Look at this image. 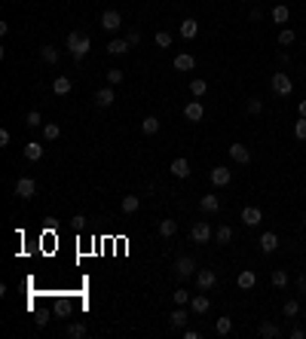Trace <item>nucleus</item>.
Segmentation results:
<instances>
[{
    "label": "nucleus",
    "mask_w": 306,
    "mask_h": 339,
    "mask_svg": "<svg viewBox=\"0 0 306 339\" xmlns=\"http://www.w3.org/2000/svg\"><path fill=\"white\" fill-rule=\"evenodd\" d=\"M92 49V40H89V34H83V31H70L67 34V52L80 61V58H86V52Z\"/></svg>",
    "instance_id": "1"
},
{
    "label": "nucleus",
    "mask_w": 306,
    "mask_h": 339,
    "mask_svg": "<svg viewBox=\"0 0 306 339\" xmlns=\"http://www.w3.org/2000/svg\"><path fill=\"white\" fill-rule=\"evenodd\" d=\"M270 89H273V95H279V98H288V95L294 92V80H291L285 70H279V73H273V80H270Z\"/></svg>",
    "instance_id": "2"
},
{
    "label": "nucleus",
    "mask_w": 306,
    "mask_h": 339,
    "mask_svg": "<svg viewBox=\"0 0 306 339\" xmlns=\"http://www.w3.org/2000/svg\"><path fill=\"white\" fill-rule=\"evenodd\" d=\"M190 239H193L196 245H208V242L215 239V232H211V226H208L205 220H199V223L190 226Z\"/></svg>",
    "instance_id": "3"
},
{
    "label": "nucleus",
    "mask_w": 306,
    "mask_h": 339,
    "mask_svg": "<svg viewBox=\"0 0 306 339\" xmlns=\"http://www.w3.org/2000/svg\"><path fill=\"white\" fill-rule=\"evenodd\" d=\"M101 28H104L107 34H116V31L123 28V15H120L116 9H104V12H101Z\"/></svg>",
    "instance_id": "4"
},
{
    "label": "nucleus",
    "mask_w": 306,
    "mask_h": 339,
    "mask_svg": "<svg viewBox=\"0 0 306 339\" xmlns=\"http://www.w3.org/2000/svg\"><path fill=\"white\" fill-rule=\"evenodd\" d=\"M12 190H15L18 199H34V196H37V180H34V177H18Z\"/></svg>",
    "instance_id": "5"
},
{
    "label": "nucleus",
    "mask_w": 306,
    "mask_h": 339,
    "mask_svg": "<svg viewBox=\"0 0 306 339\" xmlns=\"http://www.w3.org/2000/svg\"><path fill=\"white\" fill-rule=\"evenodd\" d=\"M193 272H196L193 257H178V260H175V275H178V278H190Z\"/></svg>",
    "instance_id": "6"
},
{
    "label": "nucleus",
    "mask_w": 306,
    "mask_h": 339,
    "mask_svg": "<svg viewBox=\"0 0 306 339\" xmlns=\"http://www.w3.org/2000/svg\"><path fill=\"white\" fill-rule=\"evenodd\" d=\"M215 284H218L215 269H199V272H196V288H199V291H211Z\"/></svg>",
    "instance_id": "7"
},
{
    "label": "nucleus",
    "mask_w": 306,
    "mask_h": 339,
    "mask_svg": "<svg viewBox=\"0 0 306 339\" xmlns=\"http://www.w3.org/2000/svg\"><path fill=\"white\" fill-rule=\"evenodd\" d=\"M92 101H95L98 107H110V104L116 101V92H113V86H104V89H98V92L92 95Z\"/></svg>",
    "instance_id": "8"
},
{
    "label": "nucleus",
    "mask_w": 306,
    "mask_h": 339,
    "mask_svg": "<svg viewBox=\"0 0 306 339\" xmlns=\"http://www.w3.org/2000/svg\"><path fill=\"white\" fill-rule=\"evenodd\" d=\"M202 116H205V107H202L199 101H187V107H184V119H187V122H202Z\"/></svg>",
    "instance_id": "9"
},
{
    "label": "nucleus",
    "mask_w": 306,
    "mask_h": 339,
    "mask_svg": "<svg viewBox=\"0 0 306 339\" xmlns=\"http://www.w3.org/2000/svg\"><path fill=\"white\" fill-rule=\"evenodd\" d=\"M227 153H230V159H233V162H239V165H248V162H251V150H248L245 144H233Z\"/></svg>",
    "instance_id": "10"
},
{
    "label": "nucleus",
    "mask_w": 306,
    "mask_h": 339,
    "mask_svg": "<svg viewBox=\"0 0 306 339\" xmlns=\"http://www.w3.org/2000/svg\"><path fill=\"white\" fill-rule=\"evenodd\" d=\"M208 177H211V184H215V187H227V184L233 180V174H230V168H227V165H215Z\"/></svg>",
    "instance_id": "11"
},
{
    "label": "nucleus",
    "mask_w": 306,
    "mask_h": 339,
    "mask_svg": "<svg viewBox=\"0 0 306 339\" xmlns=\"http://www.w3.org/2000/svg\"><path fill=\"white\" fill-rule=\"evenodd\" d=\"M196 67V58L190 55V52H181V55H175V70H181V73H190Z\"/></svg>",
    "instance_id": "12"
},
{
    "label": "nucleus",
    "mask_w": 306,
    "mask_h": 339,
    "mask_svg": "<svg viewBox=\"0 0 306 339\" xmlns=\"http://www.w3.org/2000/svg\"><path fill=\"white\" fill-rule=\"evenodd\" d=\"M129 49H132V46H129V40H126V37H123V40H120V37H113V40L107 43V49H104V52H107V55H126Z\"/></svg>",
    "instance_id": "13"
},
{
    "label": "nucleus",
    "mask_w": 306,
    "mask_h": 339,
    "mask_svg": "<svg viewBox=\"0 0 306 339\" xmlns=\"http://www.w3.org/2000/svg\"><path fill=\"white\" fill-rule=\"evenodd\" d=\"M261 220H264V211H261V208H254V205H248V208L242 211V223H245V226H257Z\"/></svg>",
    "instance_id": "14"
},
{
    "label": "nucleus",
    "mask_w": 306,
    "mask_h": 339,
    "mask_svg": "<svg viewBox=\"0 0 306 339\" xmlns=\"http://www.w3.org/2000/svg\"><path fill=\"white\" fill-rule=\"evenodd\" d=\"M257 245H261L264 254H273V251H279V236H276V232H264Z\"/></svg>",
    "instance_id": "15"
},
{
    "label": "nucleus",
    "mask_w": 306,
    "mask_h": 339,
    "mask_svg": "<svg viewBox=\"0 0 306 339\" xmlns=\"http://www.w3.org/2000/svg\"><path fill=\"white\" fill-rule=\"evenodd\" d=\"M178 31H181V37H184V40H193V37L199 34V21H196V18H184Z\"/></svg>",
    "instance_id": "16"
},
{
    "label": "nucleus",
    "mask_w": 306,
    "mask_h": 339,
    "mask_svg": "<svg viewBox=\"0 0 306 339\" xmlns=\"http://www.w3.org/2000/svg\"><path fill=\"white\" fill-rule=\"evenodd\" d=\"M199 208H202L205 214H215V211H221V199H218L215 193H208V196L199 199Z\"/></svg>",
    "instance_id": "17"
},
{
    "label": "nucleus",
    "mask_w": 306,
    "mask_h": 339,
    "mask_svg": "<svg viewBox=\"0 0 306 339\" xmlns=\"http://www.w3.org/2000/svg\"><path fill=\"white\" fill-rule=\"evenodd\" d=\"M236 284H239L242 291H251V288L257 284V275H254L251 269H242V272H239V278H236Z\"/></svg>",
    "instance_id": "18"
},
{
    "label": "nucleus",
    "mask_w": 306,
    "mask_h": 339,
    "mask_svg": "<svg viewBox=\"0 0 306 339\" xmlns=\"http://www.w3.org/2000/svg\"><path fill=\"white\" fill-rule=\"evenodd\" d=\"M187 321H190V315H187L184 306H178V309L169 315V324H172V327H187Z\"/></svg>",
    "instance_id": "19"
},
{
    "label": "nucleus",
    "mask_w": 306,
    "mask_h": 339,
    "mask_svg": "<svg viewBox=\"0 0 306 339\" xmlns=\"http://www.w3.org/2000/svg\"><path fill=\"white\" fill-rule=\"evenodd\" d=\"M120 208H123V214H135V211L141 208V196H123Z\"/></svg>",
    "instance_id": "20"
},
{
    "label": "nucleus",
    "mask_w": 306,
    "mask_h": 339,
    "mask_svg": "<svg viewBox=\"0 0 306 339\" xmlns=\"http://www.w3.org/2000/svg\"><path fill=\"white\" fill-rule=\"evenodd\" d=\"M208 306H211V303H208V297H205V294H196V297L190 300V309H193L196 315H205V312H208Z\"/></svg>",
    "instance_id": "21"
},
{
    "label": "nucleus",
    "mask_w": 306,
    "mask_h": 339,
    "mask_svg": "<svg viewBox=\"0 0 306 339\" xmlns=\"http://www.w3.org/2000/svg\"><path fill=\"white\" fill-rule=\"evenodd\" d=\"M70 89H74V83H70L67 76H55V80H52V92H55V95H67Z\"/></svg>",
    "instance_id": "22"
},
{
    "label": "nucleus",
    "mask_w": 306,
    "mask_h": 339,
    "mask_svg": "<svg viewBox=\"0 0 306 339\" xmlns=\"http://www.w3.org/2000/svg\"><path fill=\"white\" fill-rule=\"evenodd\" d=\"M25 156H28L31 162L43 159V144H40V141H31V144H25Z\"/></svg>",
    "instance_id": "23"
},
{
    "label": "nucleus",
    "mask_w": 306,
    "mask_h": 339,
    "mask_svg": "<svg viewBox=\"0 0 306 339\" xmlns=\"http://www.w3.org/2000/svg\"><path fill=\"white\" fill-rule=\"evenodd\" d=\"M169 171H172L175 177H187V174H190V162L181 156V159H175V162H172V168H169Z\"/></svg>",
    "instance_id": "24"
},
{
    "label": "nucleus",
    "mask_w": 306,
    "mask_h": 339,
    "mask_svg": "<svg viewBox=\"0 0 306 339\" xmlns=\"http://www.w3.org/2000/svg\"><path fill=\"white\" fill-rule=\"evenodd\" d=\"M156 229H159V236H162V239H172V236L178 232V220H169V217H166V220H159V226H156Z\"/></svg>",
    "instance_id": "25"
},
{
    "label": "nucleus",
    "mask_w": 306,
    "mask_h": 339,
    "mask_svg": "<svg viewBox=\"0 0 306 339\" xmlns=\"http://www.w3.org/2000/svg\"><path fill=\"white\" fill-rule=\"evenodd\" d=\"M159 132V119L156 116H144L141 119V135H156Z\"/></svg>",
    "instance_id": "26"
},
{
    "label": "nucleus",
    "mask_w": 306,
    "mask_h": 339,
    "mask_svg": "<svg viewBox=\"0 0 306 339\" xmlns=\"http://www.w3.org/2000/svg\"><path fill=\"white\" fill-rule=\"evenodd\" d=\"M215 242H218V245H230V242H233V226H227V223H224V226H218Z\"/></svg>",
    "instance_id": "27"
},
{
    "label": "nucleus",
    "mask_w": 306,
    "mask_h": 339,
    "mask_svg": "<svg viewBox=\"0 0 306 339\" xmlns=\"http://www.w3.org/2000/svg\"><path fill=\"white\" fill-rule=\"evenodd\" d=\"M288 15H291V9H288L285 3L273 6V21H276V24H285V21H288Z\"/></svg>",
    "instance_id": "28"
},
{
    "label": "nucleus",
    "mask_w": 306,
    "mask_h": 339,
    "mask_svg": "<svg viewBox=\"0 0 306 339\" xmlns=\"http://www.w3.org/2000/svg\"><path fill=\"white\" fill-rule=\"evenodd\" d=\"M40 58H43L46 64H58V58H61V55H58V49H55V46H43V49H40Z\"/></svg>",
    "instance_id": "29"
},
{
    "label": "nucleus",
    "mask_w": 306,
    "mask_h": 339,
    "mask_svg": "<svg viewBox=\"0 0 306 339\" xmlns=\"http://www.w3.org/2000/svg\"><path fill=\"white\" fill-rule=\"evenodd\" d=\"M25 125H28V128H43L46 122H43V116H40L37 110H28V116H25Z\"/></svg>",
    "instance_id": "30"
},
{
    "label": "nucleus",
    "mask_w": 306,
    "mask_h": 339,
    "mask_svg": "<svg viewBox=\"0 0 306 339\" xmlns=\"http://www.w3.org/2000/svg\"><path fill=\"white\" fill-rule=\"evenodd\" d=\"M230 330H233V321H230V318H218V321H215V333H218V336H230Z\"/></svg>",
    "instance_id": "31"
},
{
    "label": "nucleus",
    "mask_w": 306,
    "mask_h": 339,
    "mask_svg": "<svg viewBox=\"0 0 306 339\" xmlns=\"http://www.w3.org/2000/svg\"><path fill=\"white\" fill-rule=\"evenodd\" d=\"M279 333H282V330H279L273 321H264V324H261V336H264V339H276Z\"/></svg>",
    "instance_id": "32"
},
{
    "label": "nucleus",
    "mask_w": 306,
    "mask_h": 339,
    "mask_svg": "<svg viewBox=\"0 0 306 339\" xmlns=\"http://www.w3.org/2000/svg\"><path fill=\"white\" fill-rule=\"evenodd\" d=\"M190 92H193V95H196V98H202V95H205V92H208V83H205V80H199V76H196V80H190Z\"/></svg>",
    "instance_id": "33"
},
{
    "label": "nucleus",
    "mask_w": 306,
    "mask_h": 339,
    "mask_svg": "<svg viewBox=\"0 0 306 339\" xmlns=\"http://www.w3.org/2000/svg\"><path fill=\"white\" fill-rule=\"evenodd\" d=\"M58 135H61V128H58L55 122H46V125H43V138H46V141H58Z\"/></svg>",
    "instance_id": "34"
},
{
    "label": "nucleus",
    "mask_w": 306,
    "mask_h": 339,
    "mask_svg": "<svg viewBox=\"0 0 306 339\" xmlns=\"http://www.w3.org/2000/svg\"><path fill=\"white\" fill-rule=\"evenodd\" d=\"M270 281H273V288H288V272H285V269H276Z\"/></svg>",
    "instance_id": "35"
},
{
    "label": "nucleus",
    "mask_w": 306,
    "mask_h": 339,
    "mask_svg": "<svg viewBox=\"0 0 306 339\" xmlns=\"http://www.w3.org/2000/svg\"><path fill=\"white\" fill-rule=\"evenodd\" d=\"M294 40H297V34H294L291 28H285V31H279V43H282V46H294Z\"/></svg>",
    "instance_id": "36"
},
{
    "label": "nucleus",
    "mask_w": 306,
    "mask_h": 339,
    "mask_svg": "<svg viewBox=\"0 0 306 339\" xmlns=\"http://www.w3.org/2000/svg\"><path fill=\"white\" fill-rule=\"evenodd\" d=\"M153 40H156V46H159V49H169V46H172V34H169V31H156V37H153Z\"/></svg>",
    "instance_id": "37"
},
{
    "label": "nucleus",
    "mask_w": 306,
    "mask_h": 339,
    "mask_svg": "<svg viewBox=\"0 0 306 339\" xmlns=\"http://www.w3.org/2000/svg\"><path fill=\"white\" fill-rule=\"evenodd\" d=\"M123 76H126V73H123L120 67H110V70H107V86H120Z\"/></svg>",
    "instance_id": "38"
},
{
    "label": "nucleus",
    "mask_w": 306,
    "mask_h": 339,
    "mask_svg": "<svg viewBox=\"0 0 306 339\" xmlns=\"http://www.w3.org/2000/svg\"><path fill=\"white\" fill-rule=\"evenodd\" d=\"M245 110H248L251 116H257V113L264 110V101H261V98H248V101H245Z\"/></svg>",
    "instance_id": "39"
},
{
    "label": "nucleus",
    "mask_w": 306,
    "mask_h": 339,
    "mask_svg": "<svg viewBox=\"0 0 306 339\" xmlns=\"http://www.w3.org/2000/svg\"><path fill=\"white\" fill-rule=\"evenodd\" d=\"M67 336L70 339H83L86 336V324H67Z\"/></svg>",
    "instance_id": "40"
},
{
    "label": "nucleus",
    "mask_w": 306,
    "mask_h": 339,
    "mask_svg": "<svg viewBox=\"0 0 306 339\" xmlns=\"http://www.w3.org/2000/svg\"><path fill=\"white\" fill-rule=\"evenodd\" d=\"M282 312H285V318H294V315L300 312V303H297V300H288V303L282 306Z\"/></svg>",
    "instance_id": "41"
},
{
    "label": "nucleus",
    "mask_w": 306,
    "mask_h": 339,
    "mask_svg": "<svg viewBox=\"0 0 306 339\" xmlns=\"http://www.w3.org/2000/svg\"><path fill=\"white\" fill-rule=\"evenodd\" d=\"M294 138H297V141H306V116H300V119L294 122Z\"/></svg>",
    "instance_id": "42"
},
{
    "label": "nucleus",
    "mask_w": 306,
    "mask_h": 339,
    "mask_svg": "<svg viewBox=\"0 0 306 339\" xmlns=\"http://www.w3.org/2000/svg\"><path fill=\"white\" fill-rule=\"evenodd\" d=\"M172 297H175V303H178V306H187V303H190V291H184V288H178Z\"/></svg>",
    "instance_id": "43"
},
{
    "label": "nucleus",
    "mask_w": 306,
    "mask_h": 339,
    "mask_svg": "<svg viewBox=\"0 0 306 339\" xmlns=\"http://www.w3.org/2000/svg\"><path fill=\"white\" fill-rule=\"evenodd\" d=\"M126 40H129V46H132V49H135V46H141V34H138V31H129V34H126Z\"/></svg>",
    "instance_id": "44"
},
{
    "label": "nucleus",
    "mask_w": 306,
    "mask_h": 339,
    "mask_svg": "<svg viewBox=\"0 0 306 339\" xmlns=\"http://www.w3.org/2000/svg\"><path fill=\"white\" fill-rule=\"evenodd\" d=\"M0 147H9V132L6 128H0Z\"/></svg>",
    "instance_id": "45"
},
{
    "label": "nucleus",
    "mask_w": 306,
    "mask_h": 339,
    "mask_svg": "<svg viewBox=\"0 0 306 339\" xmlns=\"http://www.w3.org/2000/svg\"><path fill=\"white\" fill-rule=\"evenodd\" d=\"M74 226H77V229H83V226H86V217H83V214H77V217H74Z\"/></svg>",
    "instance_id": "46"
},
{
    "label": "nucleus",
    "mask_w": 306,
    "mask_h": 339,
    "mask_svg": "<svg viewBox=\"0 0 306 339\" xmlns=\"http://www.w3.org/2000/svg\"><path fill=\"white\" fill-rule=\"evenodd\" d=\"M303 336H306L303 327H294V330H291V339H303Z\"/></svg>",
    "instance_id": "47"
},
{
    "label": "nucleus",
    "mask_w": 306,
    "mask_h": 339,
    "mask_svg": "<svg viewBox=\"0 0 306 339\" xmlns=\"http://www.w3.org/2000/svg\"><path fill=\"white\" fill-rule=\"evenodd\" d=\"M184 339H199V333H196V330H190V327H187V330H184Z\"/></svg>",
    "instance_id": "48"
},
{
    "label": "nucleus",
    "mask_w": 306,
    "mask_h": 339,
    "mask_svg": "<svg viewBox=\"0 0 306 339\" xmlns=\"http://www.w3.org/2000/svg\"><path fill=\"white\" fill-rule=\"evenodd\" d=\"M297 288H300V291L306 294V275H300V278H297Z\"/></svg>",
    "instance_id": "49"
},
{
    "label": "nucleus",
    "mask_w": 306,
    "mask_h": 339,
    "mask_svg": "<svg viewBox=\"0 0 306 339\" xmlns=\"http://www.w3.org/2000/svg\"><path fill=\"white\" fill-rule=\"evenodd\" d=\"M300 116H306V98L300 101Z\"/></svg>",
    "instance_id": "50"
},
{
    "label": "nucleus",
    "mask_w": 306,
    "mask_h": 339,
    "mask_svg": "<svg viewBox=\"0 0 306 339\" xmlns=\"http://www.w3.org/2000/svg\"><path fill=\"white\" fill-rule=\"evenodd\" d=\"M303 223H306V211H303Z\"/></svg>",
    "instance_id": "51"
}]
</instances>
